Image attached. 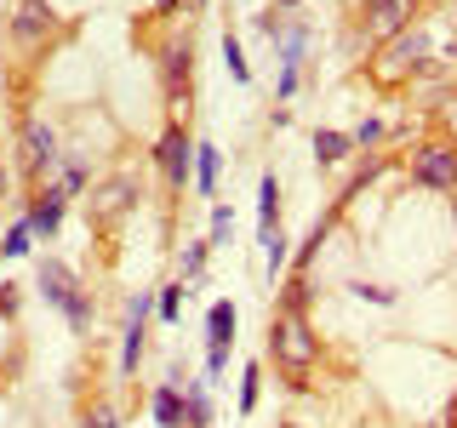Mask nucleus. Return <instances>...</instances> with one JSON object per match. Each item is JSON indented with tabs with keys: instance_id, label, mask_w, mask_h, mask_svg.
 <instances>
[{
	"instance_id": "obj_1",
	"label": "nucleus",
	"mask_w": 457,
	"mask_h": 428,
	"mask_svg": "<svg viewBox=\"0 0 457 428\" xmlns=\"http://www.w3.org/2000/svg\"><path fill=\"white\" fill-rule=\"evenodd\" d=\"M269 360L292 389H309V371L320 366V337H314L309 314H275L269 320Z\"/></svg>"
},
{
	"instance_id": "obj_2",
	"label": "nucleus",
	"mask_w": 457,
	"mask_h": 428,
	"mask_svg": "<svg viewBox=\"0 0 457 428\" xmlns=\"http://www.w3.org/2000/svg\"><path fill=\"white\" fill-rule=\"evenodd\" d=\"M40 297H46V309H57L69 320V332L86 337L92 332V320H97V303H92V292H86V280L75 275V268L63 263V257H40Z\"/></svg>"
},
{
	"instance_id": "obj_3",
	"label": "nucleus",
	"mask_w": 457,
	"mask_h": 428,
	"mask_svg": "<svg viewBox=\"0 0 457 428\" xmlns=\"http://www.w3.org/2000/svg\"><path fill=\"white\" fill-rule=\"evenodd\" d=\"M446 57L435 52V35H428V23H411L406 35H395V40H383V52H378V69H371V80L378 86H400L406 75H418V69H440Z\"/></svg>"
},
{
	"instance_id": "obj_4",
	"label": "nucleus",
	"mask_w": 457,
	"mask_h": 428,
	"mask_svg": "<svg viewBox=\"0 0 457 428\" xmlns=\"http://www.w3.org/2000/svg\"><path fill=\"white\" fill-rule=\"evenodd\" d=\"M406 171H411V183H418V189L457 194V143L452 137L418 143V149H411V160H406Z\"/></svg>"
},
{
	"instance_id": "obj_5",
	"label": "nucleus",
	"mask_w": 457,
	"mask_h": 428,
	"mask_svg": "<svg viewBox=\"0 0 457 428\" xmlns=\"http://www.w3.org/2000/svg\"><path fill=\"white\" fill-rule=\"evenodd\" d=\"M18 143H23V171L35 183H52L57 177V160H63V143H57V132L40 120V114H23Z\"/></svg>"
},
{
	"instance_id": "obj_6",
	"label": "nucleus",
	"mask_w": 457,
	"mask_h": 428,
	"mask_svg": "<svg viewBox=\"0 0 457 428\" xmlns=\"http://www.w3.org/2000/svg\"><path fill=\"white\" fill-rule=\"evenodd\" d=\"M154 166L166 171L171 189L195 183V137H189V126H183V120H171L166 132H161V143H154Z\"/></svg>"
},
{
	"instance_id": "obj_7",
	"label": "nucleus",
	"mask_w": 457,
	"mask_h": 428,
	"mask_svg": "<svg viewBox=\"0 0 457 428\" xmlns=\"http://www.w3.org/2000/svg\"><path fill=\"white\" fill-rule=\"evenodd\" d=\"M52 35H57L52 0H18V12H12V40H18L23 52H35V46H46Z\"/></svg>"
},
{
	"instance_id": "obj_8",
	"label": "nucleus",
	"mask_w": 457,
	"mask_h": 428,
	"mask_svg": "<svg viewBox=\"0 0 457 428\" xmlns=\"http://www.w3.org/2000/svg\"><path fill=\"white\" fill-rule=\"evenodd\" d=\"M161 86H166V97H189V75H195V40L189 35H171L161 52Z\"/></svg>"
},
{
	"instance_id": "obj_9",
	"label": "nucleus",
	"mask_w": 457,
	"mask_h": 428,
	"mask_svg": "<svg viewBox=\"0 0 457 428\" xmlns=\"http://www.w3.org/2000/svg\"><path fill=\"white\" fill-rule=\"evenodd\" d=\"M418 12H423V0H366V29L378 40H395L418 23Z\"/></svg>"
},
{
	"instance_id": "obj_10",
	"label": "nucleus",
	"mask_w": 457,
	"mask_h": 428,
	"mask_svg": "<svg viewBox=\"0 0 457 428\" xmlns=\"http://www.w3.org/2000/svg\"><path fill=\"white\" fill-rule=\"evenodd\" d=\"M132 200H137V183L132 177H109V183H92V200H86V206H92V223L97 228H109L114 218L132 211Z\"/></svg>"
},
{
	"instance_id": "obj_11",
	"label": "nucleus",
	"mask_w": 457,
	"mask_h": 428,
	"mask_svg": "<svg viewBox=\"0 0 457 428\" xmlns=\"http://www.w3.org/2000/svg\"><path fill=\"white\" fill-rule=\"evenodd\" d=\"M63 211H69V194L57 189V183H46V189L29 200V211H23L29 235H35V240H57V228H63Z\"/></svg>"
},
{
	"instance_id": "obj_12",
	"label": "nucleus",
	"mask_w": 457,
	"mask_h": 428,
	"mask_svg": "<svg viewBox=\"0 0 457 428\" xmlns=\"http://www.w3.org/2000/svg\"><path fill=\"white\" fill-rule=\"evenodd\" d=\"M235 332H240V309L228 297H218L206 309V349H235Z\"/></svg>"
},
{
	"instance_id": "obj_13",
	"label": "nucleus",
	"mask_w": 457,
	"mask_h": 428,
	"mask_svg": "<svg viewBox=\"0 0 457 428\" xmlns=\"http://www.w3.org/2000/svg\"><path fill=\"white\" fill-rule=\"evenodd\" d=\"M183 428H212V389L206 377H183Z\"/></svg>"
},
{
	"instance_id": "obj_14",
	"label": "nucleus",
	"mask_w": 457,
	"mask_h": 428,
	"mask_svg": "<svg viewBox=\"0 0 457 428\" xmlns=\"http://www.w3.org/2000/svg\"><path fill=\"white\" fill-rule=\"evenodd\" d=\"M218 177H223V149L218 143H195V194H218Z\"/></svg>"
},
{
	"instance_id": "obj_15",
	"label": "nucleus",
	"mask_w": 457,
	"mask_h": 428,
	"mask_svg": "<svg viewBox=\"0 0 457 428\" xmlns=\"http://www.w3.org/2000/svg\"><path fill=\"white\" fill-rule=\"evenodd\" d=\"M57 189H63L69 200H75V194H86V189H92V166H86V154H75V149H63V160H57Z\"/></svg>"
},
{
	"instance_id": "obj_16",
	"label": "nucleus",
	"mask_w": 457,
	"mask_h": 428,
	"mask_svg": "<svg viewBox=\"0 0 457 428\" xmlns=\"http://www.w3.org/2000/svg\"><path fill=\"white\" fill-rule=\"evenodd\" d=\"M149 417L161 428H183V389L178 383H161V389L149 394Z\"/></svg>"
},
{
	"instance_id": "obj_17",
	"label": "nucleus",
	"mask_w": 457,
	"mask_h": 428,
	"mask_svg": "<svg viewBox=\"0 0 457 428\" xmlns=\"http://www.w3.org/2000/svg\"><path fill=\"white\" fill-rule=\"evenodd\" d=\"M349 154H354L349 132H337V126H320V132H314V160H320V166H343Z\"/></svg>"
},
{
	"instance_id": "obj_18",
	"label": "nucleus",
	"mask_w": 457,
	"mask_h": 428,
	"mask_svg": "<svg viewBox=\"0 0 457 428\" xmlns=\"http://www.w3.org/2000/svg\"><path fill=\"white\" fill-rule=\"evenodd\" d=\"M257 228H280V177L275 171L257 177Z\"/></svg>"
},
{
	"instance_id": "obj_19",
	"label": "nucleus",
	"mask_w": 457,
	"mask_h": 428,
	"mask_svg": "<svg viewBox=\"0 0 457 428\" xmlns=\"http://www.w3.org/2000/svg\"><path fill=\"white\" fill-rule=\"evenodd\" d=\"M383 171H389V154H371V160H366L361 171H354V177H349V183H343V194H337V211H343V206H349V200H361V194L371 189V183H378V177H383Z\"/></svg>"
},
{
	"instance_id": "obj_20",
	"label": "nucleus",
	"mask_w": 457,
	"mask_h": 428,
	"mask_svg": "<svg viewBox=\"0 0 457 428\" xmlns=\"http://www.w3.org/2000/svg\"><path fill=\"white\" fill-rule=\"evenodd\" d=\"M257 246H263V268H269V275H280V268L292 263V240H286L280 228H257Z\"/></svg>"
},
{
	"instance_id": "obj_21",
	"label": "nucleus",
	"mask_w": 457,
	"mask_h": 428,
	"mask_svg": "<svg viewBox=\"0 0 457 428\" xmlns=\"http://www.w3.org/2000/svg\"><path fill=\"white\" fill-rule=\"evenodd\" d=\"M183 303H189V285H183V280L154 285V314H161L166 325H178V320H183Z\"/></svg>"
},
{
	"instance_id": "obj_22",
	"label": "nucleus",
	"mask_w": 457,
	"mask_h": 428,
	"mask_svg": "<svg viewBox=\"0 0 457 428\" xmlns=\"http://www.w3.org/2000/svg\"><path fill=\"white\" fill-rule=\"evenodd\" d=\"M309 40H314V29L303 23V18H297V23H286V35H280V63H297V69H303V52H309Z\"/></svg>"
},
{
	"instance_id": "obj_23",
	"label": "nucleus",
	"mask_w": 457,
	"mask_h": 428,
	"mask_svg": "<svg viewBox=\"0 0 457 428\" xmlns=\"http://www.w3.org/2000/svg\"><path fill=\"white\" fill-rule=\"evenodd\" d=\"M309 303H314V280L309 275H292V280L280 285V309L275 314H303Z\"/></svg>"
},
{
	"instance_id": "obj_24",
	"label": "nucleus",
	"mask_w": 457,
	"mask_h": 428,
	"mask_svg": "<svg viewBox=\"0 0 457 428\" xmlns=\"http://www.w3.org/2000/svg\"><path fill=\"white\" fill-rule=\"evenodd\" d=\"M223 69H228V80H235V86H252V63H246V52H240L235 29H223Z\"/></svg>"
},
{
	"instance_id": "obj_25",
	"label": "nucleus",
	"mask_w": 457,
	"mask_h": 428,
	"mask_svg": "<svg viewBox=\"0 0 457 428\" xmlns=\"http://www.w3.org/2000/svg\"><path fill=\"white\" fill-rule=\"evenodd\" d=\"M206 257H212L206 240H189V246L178 251V280H183V285H195L200 275H206Z\"/></svg>"
},
{
	"instance_id": "obj_26",
	"label": "nucleus",
	"mask_w": 457,
	"mask_h": 428,
	"mask_svg": "<svg viewBox=\"0 0 457 428\" xmlns=\"http://www.w3.org/2000/svg\"><path fill=\"white\" fill-rule=\"evenodd\" d=\"M228 235H235V211L223 206V200H212V223H206V246L218 251V246H228Z\"/></svg>"
},
{
	"instance_id": "obj_27",
	"label": "nucleus",
	"mask_w": 457,
	"mask_h": 428,
	"mask_svg": "<svg viewBox=\"0 0 457 428\" xmlns=\"http://www.w3.org/2000/svg\"><path fill=\"white\" fill-rule=\"evenodd\" d=\"M257 399H263V366H246V371H240V417H252V411H257Z\"/></svg>"
},
{
	"instance_id": "obj_28",
	"label": "nucleus",
	"mask_w": 457,
	"mask_h": 428,
	"mask_svg": "<svg viewBox=\"0 0 457 428\" xmlns=\"http://www.w3.org/2000/svg\"><path fill=\"white\" fill-rule=\"evenodd\" d=\"M349 137H354V149H378V143L389 137V126H383L378 114H366V120H354V126H349Z\"/></svg>"
},
{
	"instance_id": "obj_29",
	"label": "nucleus",
	"mask_w": 457,
	"mask_h": 428,
	"mask_svg": "<svg viewBox=\"0 0 457 428\" xmlns=\"http://www.w3.org/2000/svg\"><path fill=\"white\" fill-rule=\"evenodd\" d=\"M29 251H35V235H29V223L18 218L6 228V240H0V257H29Z\"/></svg>"
},
{
	"instance_id": "obj_30",
	"label": "nucleus",
	"mask_w": 457,
	"mask_h": 428,
	"mask_svg": "<svg viewBox=\"0 0 457 428\" xmlns=\"http://www.w3.org/2000/svg\"><path fill=\"white\" fill-rule=\"evenodd\" d=\"M349 292L361 297V303H378V309H395V292L389 285H378V280H349Z\"/></svg>"
},
{
	"instance_id": "obj_31",
	"label": "nucleus",
	"mask_w": 457,
	"mask_h": 428,
	"mask_svg": "<svg viewBox=\"0 0 457 428\" xmlns=\"http://www.w3.org/2000/svg\"><path fill=\"white\" fill-rule=\"evenodd\" d=\"M297 86H303V69H297V63H280V75H275V97L286 103V97H297Z\"/></svg>"
},
{
	"instance_id": "obj_32",
	"label": "nucleus",
	"mask_w": 457,
	"mask_h": 428,
	"mask_svg": "<svg viewBox=\"0 0 457 428\" xmlns=\"http://www.w3.org/2000/svg\"><path fill=\"white\" fill-rule=\"evenodd\" d=\"M257 35H263L269 46H280V35H286V18H280L275 6H269V12H257Z\"/></svg>"
},
{
	"instance_id": "obj_33",
	"label": "nucleus",
	"mask_w": 457,
	"mask_h": 428,
	"mask_svg": "<svg viewBox=\"0 0 457 428\" xmlns=\"http://www.w3.org/2000/svg\"><path fill=\"white\" fill-rule=\"evenodd\" d=\"M18 309H23V285L0 280V320H18Z\"/></svg>"
},
{
	"instance_id": "obj_34",
	"label": "nucleus",
	"mask_w": 457,
	"mask_h": 428,
	"mask_svg": "<svg viewBox=\"0 0 457 428\" xmlns=\"http://www.w3.org/2000/svg\"><path fill=\"white\" fill-rule=\"evenodd\" d=\"M228 354H235V349H206V383H218L228 371Z\"/></svg>"
},
{
	"instance_id": "obj_35",
	"label": "nucleus",
	"mask_w": 457,
	"mask_h": 428,
	"mask_svg": "<svg viewBox=\"0 0 457 428\" xmlns=\"http://www.w3.org/2000/svg\"><path fill=\"white\" fill-rule=\"evenodd\" d=\"M80 428H120V417H114V406H92Z\"/></svg>"
},
{
	"instance_id": "obj_36",
	"label": "nucleus",
	"mask_w": 457,
	"mask_h": 428,
	"mask_svg": "<svg viewBox=\"0 0 457 428\" xmlns=\"http://www.w3.org/2000/svg\"><path fill=\"white\" fill-rule=\"evenodd\" d=\"M423 428H457V423H452V417H446V411H435V417H428V423H423Z\"/></svg>"
},
{
	"instance_id": "obj_37",
	"label": "nucleus",
	"mask_w": 457,
	"mask_h": 428,
	"mask_svg": "<svg viewBox=\"0 0 457 428\" xmlns=\"http://www.w3.org/2000/svg\"><path fill=\"white\" fill-rule=\"evenodd\" d=\"M297 6H303V0H275V12H297Z\"/></svg>"
},
{
	"instance_id": "obj_38",
	"label": "nucleus",
	"mask_w": 457,
	"mask_h": 428,
	"mask_svg": "<svg viewBox=\"0 0 457 428\" xmlns=\"http://www.w3.org/2000/svg\"><path fill=\"white\" fill-rule=\"evenodd\" d=\"M183 6V0H161V18H171V12H178Z\"/></svg>"
},
{
	"instance_id": "obj_39",
	"label": "nucleus",
	"mask_w": 457,
	"mask_h": 428,
	"mask_svg": "<svg viewBox=\"0 0 457 428\" xmlns=\"http://www.w3.org/2000/svg\"><path fill=\"white\" fill-rule=\"evenodd\" d=\"M440 411H446V417L457 423V394H452V399H446V406H440Z\"/></svg>"
},
{
	"instance_id": "obj_40",
	"label": "nucleus",
	"mask_w": 457,
	"mask_h": 428,
	"mask_svg": "<svg viewBox=\"0 0 457 428\" xmlns=\"http://www.w3.org/2000/svg\"><path fill=\"white\" fill-rule=\"evenodd\" d=\"M446 126H452V137H457V109H452V114H446Z\"/></svg>"
},
{
	"instance_id": "obj_41",
	"label": "nucleus",
	"mask_w": 457,
	"mask_h": 428,
	"mask_svg": "<svg viewBox=\"0 0 457 428\" xmlns=\"http://www.w3.org/2000/svg\"><path fill=\"white\" fill-rule=\"evenodd\" d=\"M280 428H297V423H280Z\"/></svg>"
}]
</instances>
